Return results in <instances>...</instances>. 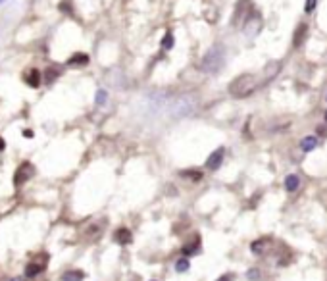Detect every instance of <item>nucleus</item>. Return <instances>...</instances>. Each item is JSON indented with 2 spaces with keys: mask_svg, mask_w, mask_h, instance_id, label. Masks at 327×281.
<instances>
[{
  "mask_svg": "<svg viewBox=\"0 0 327 281\" xmlns=\"http://www.w3.org/2000/svg\"><path fill=\"white\" fill-rule=\"evenodd\" d=\"M45 262H31L27 268H25V278H35V276H39L43 270H45Z\"/></svg>",
  "mask_w": 327,
  "mask_h": 281,
  "instance_id": "9",
  "label": "nucleus"
},
{
  "mask_svg": "<svg viewBox=\"0 0 327 281\" xmlns=\"http://www.w3.org/2000/svg\"><path fill=\"white\" fill-rule=\"evenodd\" d=\"M189 260L187 258H181V260H177V264H175V270L179 272V274H183V272H187L189 270Z\"/></svg>",
  "mask_w": 327,
  "mask_h": 281,
  "instance_id": "16",
  "label": "nucleus"
},
{
  "mask_svg": "<svg viewBox=\"0 0 327 281\" xmlns=\"http://www.w3.org/2000/svg\"><path fill=\"white\" fill-rule=\"evenodd\" d=\"M181 176H183V177H192V179H200V177H202V174H200V172H194V174H192V172H183Z\"/></svg>",
  "mask_w": 327,
  "mask_h": 281,
  "instance_id": "19",
  "label": "nucleus"
},
{
  "mask_svg": "<svg viewBox=\"0 0 327 281\" xmlns=\"http://www.w3.org/2000/svg\"><path fill=\"white\" fill-rule=\"evenodd\" d=\"M0 2H4V0H0Z\"/></svg>",
  "mask_w": 327,
  "mask_h": 281,
  "instance_id": "27",
  "label": "nucleus"
},
{
  "mask_svg": "<svg viewBox=\"0 0 327 281\" xmlns=\"http://www.w3.org/2000/svg\"><path fill=\"white\" fill-rule=\"evenodd\" d=\"M114 241H116L118 245H129V243L133 241V235H131V231L127 228H120L114 233Z\"/></svg>",
  "mask_w": 327,
  "mask_h": 281,
  "instance_id": "5",
  "label": "nucleus"
},
{
  "mask_svg": "<svg viewBox=\"0 0 327 281\" xmlns=\"http://www.w3.org/2000/svg\"><path fill=\"white\" fill-rule=\"evenodd\" d=\"M106 102V91H98L96 93V104H104Z\"/></svg>",
  "mask_w": 327,
  "mask_h": 281,
  "instance_id": "18",
  "label": "nucleus"
},
{
  "mask_svg": "<svg viewBox=\"0 0 327 281\" xmlns=\"http://www.w3.org/2000/svg\"><path fill=\"white\" fill-rule=\"evenodd\" d=\"M4 146H6V142H4V139L0 137V150H4Z\"/></svg>",
  "mask_w": 327,
  "mask_h": 281,
  "instance_id": "24",
  "label": "nucleus"
},
{
  "mask_svg": "<svg viewBox=\"0 0 327 281\" xmlns=\"http://www.w3.org/2000/svg\"><path fill=\"white\" fill-rule=\"evenodd\" d=\"M218 281H233V276H231V274H225V276H222Z\"/></svg>",
  "mask_w": 327,
  "mask_h": 281,
  "instance_id": "23",
  "label": "nucleus"
},
{
  "mask_svg": "<svg viewBox=\"0 0 327 281\" xmlns=\"http://www.w3.org/2000/svg\"><path fill=\"white\" fill-rule=\"evenodd\" d=\"M56 75H58V71H56V70L47 71V81H48V83H52V81L56 79Z\"/></svg>",
  "mask_w": 327,
  "mask_h": 281,
  "instance_id": "21",
  "label": "nucleus"
},
{
  "mask_svg": "<svg viewBox=\"0 0 327 281\" xmlns=\"http://www.w3.org/2000/svg\"><path fill=\"white\" fill-rule=\"evenodd\" d=\"M85 280V272L81 270H69L62 276V281H83Z\"/></svg>",
  "mask_w": 327,
  "mask_h": 281,
  "instance_id": "10",
  "label": "nucleus"
},
{
  "mask_svg": "<svg viewBox=\"0 0 327 281\" xmlns=\"http://www.w3.org/2000/svg\"><path fill=\"white\" fill-rule=\"evenodd\" d=\"M10 281H25V278H12Z\"/></svg>",
  "mask_w": 327,
  "mask_h": 281,
  "instance_id": "25",
  "label": "nucleus"
},
{
  "mask_svg": "<svg viewBox=\"0 0 327 281\" xmlns=\"http://www.w3.org/2000/svg\"><path fill=\"white\" fill-rule=\"evenodd\" d=\"M87 62H89V58H87L85 54H75V56H71L69 58V66H85Z\"/></svg>",
  "mask_w": 327,
  "mask_h": 281,
  "instance_id": "14",
  "label": "nucleus"
},
{
  "mask_svg": "<svg viewBox=\"0 0 327 281\" xmlns=\"http://www.w3.org/2000/svg\"><path fill=\"white\" fill-rule=\"evenodd\" d=\"M224 148H218V150H214L206 160V168L208 170H212V172H216L220 166H222V162H224Z\"/></svg>",
  "mask_w": 327,
  "mask_h": 281,
  "instance_id": "4",
  "label": "nucleus"
},
{
  "mask_svg": "<svg viewBox=\"0 0 327 281\" xmlns=\"http://www.w3.org/2000/svg\"><path fill=\"white\" fill-rule=\"evenodd\" d=\"M173 43H175V39H173L172 33H166L164 41H162V47H164L166 50H170V48H173Z\"/></svg>",
  "mask_w": 327,
  "mask_h": 281,
  "instance_id": "17",
  "label": "nucleus"
},
{
  "mask_svg": "<svg viewBox=\"0 0 327 281\" xmlns=\"http://www.w3.org/2000/svg\"><path fill=\"white\" fill-rule=\"evenodd\" d=\"M326 122H327V112H326Z\"/></svg>",
  "mask_w": 327,
  "mask_h": 281,
  "instance_id": "26",
  "label": "nucleus"
},
{
  "mask_svg": "<svg viewBox=\"0 0 327 281\" xmlns=\"http://www.w3.org/2000/svg\"><path fill=\"white\" fill-rule=\"evenodd\" d=\"M248 278L250 280H260V270H250L248 272Z\"/></svg>",
  "mask_w": 327,
  "mask_h": 281,
  "instance_id": "22",
  "label": "nucleus"
},
{
  "mask_svg": "<svg viewBox=\"0 0 327 281\" xmlns=\"http://www.w3.org/2000/svg\"><path fill=\"white\" fill-rule=\"evenodd\" d=\"M25 81H27L29 87H39V85H41V73H39V70L29 71L27 77H25Z\"/></svg>",
  "mask_w": 327,
  "mask_h": 281,
  "instance_id": "13",
  "label": "nucleus"
},
{
  "mask_svg": "<svg viewBox=\"0 0 327 281\" xmlns=\"http://www.w3.org/2000/svg\"><path fill=\"white\" fill-rule=\"evenodd\" d=\"M306 33H308V25H306V23H300V25L296 27V31H294V39H293L294 48H300V47H302V43H304V39H306Z\"/></svg>",
  "mask_w": 327,
  "mask_h": 281,
  "instance_id": "6",
  "label": "nucleus"
},
{
  "mask_svg": "<svg viewBox=\"0 0 327 281\" xmlns=\"http://www.w3.org/2000/svg\"><path fill=\"white\" fill-rule=\"evenodd\" d=\"M35 174V166L31 162H23L19 168L16 170V176H14V185L16 187H21V185H25Z\"/></svg>",
  "mask_w": 327,
  "mask_h": 281,
  "instance_id": "3",
  "label": "nucleus"
},
{
  "mask_svg": "<svg viewBox=\"0 0 327 281\" xmlns=\"http://www.w3.org/2000/svg\"><path fill=\"white\" fill-rule=\"evenodd\" d=\"M258 87V81L252 73H242L239 77H235L229 85V93L235 96V98H244V96H250Z\"/></svg>",
  "mask_w": 327,
  "mask_h": 281,
  "instance_id": "1",
  "label": "nucleus"
},
{
  "mask_svg": "<svg viewBox=\"0 0 327 281\" xmlns=\"http://www.w3.org/2000/svg\"><path fill=\"white\" fill-rule=\"evenodd\" d=\"M281 70V64L279 62H272V64H268L266 66V70H264V83H268L270 79H274L277 73Z\"/></svg>",
  "mask_w": 327,
  "mask_h": 281,
  "instance_id": "8",
  "label": "nucleus"
},
{
  "mask_svg": "<svg viewBox=\"0 0 327 281\" xmlns=\"http://www.w3.org/2000/svg\"><path fill=\"white\" fill-rule=\"evenodd\" d=\"M198 246H200V241H198V237L194 239V243H189V245L183 246V252L187 254V256H190V254H196L198 252Z\"/></svg>",
  "mask_w": 327,
  "mask_h": 281,
  "instance_id": "15",
  "label": "nucleus"
},
{
  "mask_svg": "<svg viewBox=\"0 0 327 281\" xmlns=\"http://www.w3.org/2000/svg\"><path fill=\"white\" fill-rule=\"evenodd\" d=\"M316 2H318V0H306V8H304V10H306L308 14H310V12H314V8H316Z\"/></svg>",
  "mask_w": 327,
  "mask_h": 281,
  "instance_id": "20",
  "label": "nucleus"
},
{
  "mask_svg": "<svg viewBox=\"0 0 327 281\" xmlns=\"http://www.w3.org/2000/svg\"><path fill=\"white\" fill-rule=\"evenodd\" d=\"M224 62H225V48L222 45H216L200 60V70L204 71V73H218V71L224 68Z\"/></svg>",
  "mask_w": 327,
  "mask_h": 281,
  "instance_id": "2",
  "label": "nucleus"
},
{
  "mask_svg": "<svg viewBox=\"0 0 327 281\" xmlns=\"http://www.w3.org/2000/svg\"><path fill=\"white\" fill-rule=\"evenodd\" d=\"M270 245H272V239H270V237L258 239V241L252 243V252H254V254H264V252L270 248Z\"/></svg>",
  "mask_w": 327,
  "mask_h": 281,
  "instance_id": "7",
  "label": "nucleus"
},
{
  "mask_svg": "<svg viewBox=\"0 0 327 281\" xmlns=\"http://www.w3.org/2000/svg\"><path fill=\"white\" fill-rule=\"evenodd\" d=\"M298 185H300V179H298V176L291 174V176L285 177V189H287L289 193L296 191V189H298Z\"/></svg>",
  "mask_w": 327,
  "mask_h": 281,
  "instance_id": "11",
  "label": "nucleus"
},
{
  "mask_svg": "<svg viewBox=\"0 0 327 281\" xmlns=\"http://www.w3.org/2000/svg\"><path fill=\"white\" fill-rule=\"evenodd\" d=\"M318 146V137H304V139L300 140V148L304 150V152H310Z\"/></svg>",
  "mask_w": 327,
  "mask_h": 281,
  "instance_id": "12",
  "label": "nucleus"
}]
</instances>
